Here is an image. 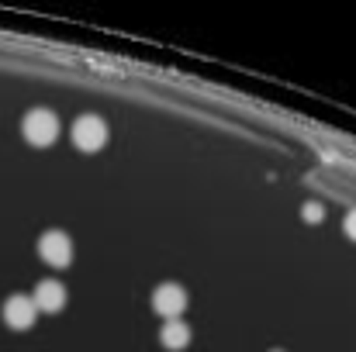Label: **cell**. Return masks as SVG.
I'll list each match as a JSON object with an SVG mask.
<instances>
[{
	"label": "cell",
	"instance_id": "5b68a950",
	"mask_svg": "<svg viewBox=\"0 0 356 352\" xmlns=\"http://www.w3.org/2000/svg\"><path fill=\"white\" fill-rule=\"evenodd\" d=\"M35 318H38V308H35V301H31V297H24V294L7 297V304H3V321H7L14 332L31 328V325H35Z\"/></svg>",
	"mask_w": 356,
	"mask_h": 352
},
{
	"label": "cell",
	"instance_id": "9c48e42d",
	"mask_svg": "<svg viewBox=\"0 0 356 352\" xmlns=\"http://www.w3.org/2000/svg\"><path fill=\"white\" fill-rule=\"evenodd\" d=\"M343 232H346L356 242V211H350V215H346V221H343Z\"/></svg>",
	"mask_w": 356,
	"mask_h": 352
},
{
	"label": "cell",
	"instance_id": "6da1fadb",
	"mask_svg": "<svg viewBox=\"0 0 356 352\" xmlns=\"http://www.w3.org/2000/svg\"><path fill=\"white\" fill-rule=\"evenodd\" d=\"M21 131H24V138H28L31 145L45 149V145H52V142L59 138V117L52 115V111H45V108H35V111L24 115Z\"/></svg>",
	"mask_w": 356,
	"mask_h": 352
},
{
	"label": "cell",
	"instance_id": "7a4b0ae2",
	"mask_svg": "<svg viewBox=\"0 0 356 352\" xmlns=\"http://www.w3.org/2000/svg\"><path fill=\"white\" fill-rule=\"evenodd\" d=\"M73 145L80 152H101L108 145V124L97 115H83L73 121Z\"/></svg>",
	"mask_w": 356,
	"mask_h": 352
},
{
	"label": "cell",
	"instance_id": "3957f363",
	"mask_svg": "<svg viewBox=\"0 0 356 352\" xmlns=\"http://www.w3.org/2000/svg\"><path fill=\"white\" fill-rule=\"evenodd\" d=\"M152 311L163 315L166 321H177L187 311V290L180 283H159L152 290Z\"/></svg>",
	"mask_w": 356,
	"mask_h": 352
},
{
	"label": "cell",
	"instance_id": "ba28073f",
	"mask_svg": "<svg viewBox=\"0 0 356 352\" xmlns=\"http://www.w3.org/2000/svg\"><path fill=\"white\" fill-rule=\"evenodd\" d=\"M322 218H325V208L322 204H305V221L308 225H318Z\"/></svg>",
	"mask_w": 356,
	"mask_h": 352
},
{
	"label": "cell",
	"instance_id": "30bf717a",
	"mask_svg": "<svg viewBox=\"0 0 356 352\" xmlns=\"http://www.w3.org/2000/svg\"><path fill=\"white\" fill-rule=\"evenodd\" d=\"M273 352H280V349H273Z\"/></svg>",
	"mask_w": 356,
	"mask_h": 352
},
{
	"label": "cell",
	"instance_id": "8992f818",
	"mask_svg": "<svg viewBox=\"0 0 356 352\" xmlns=\"http://www.w3.org/2000/svg\"><path fill=\"white\" fill-rule=\"evenodd\" d=\"M31 301H35V308H38V311L56 315V311H63V304H66V287H63L59 280H42V283L35 287Z\"/></svg>",
	"mask_w": 356,
	"mask_h": 352
},
{
	"label": "cell",
	"instance_id": "277c9868",
	"mask_svg": "<svg viewBox=\"0 0 356 352\" xmlns=\"http://www.w3.org/2000/svg\"><path fill=\"white\" fill-rule=\"evenodd\" d=\"M38 255H42V262H49V266H56V269L70 266V262H73V242H70V235L45 232L38 238Z\"/></svg>",
	"mask_w": 356,
	"mask_h": 352
},
{
	"label": "cell",
	"instance_id": "52a82bcc",
	"mask_svg": "<svg viewBox=\"0 0 356 352\" xmlns=\"http://www.w3.org/2000/svg\"><path fill=\"white\" fill-rule=\"evenodd\" d=\"M159 342L166 346V349H184L187 342H191V328H187V321H166L163 325V332H159Z\"/></svg>",
	"mask_w": 356,
	"mask_h": 352
}]
</instances>
